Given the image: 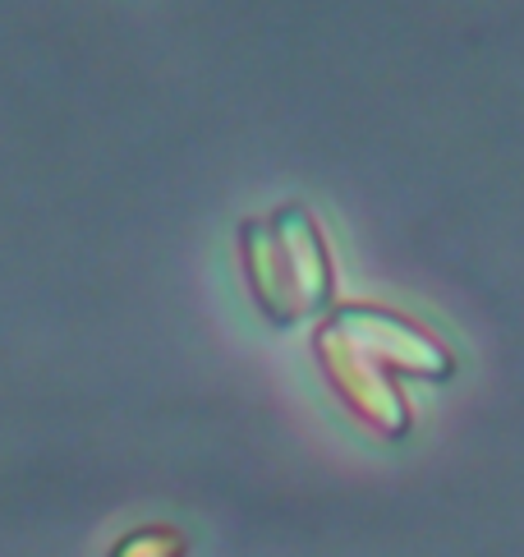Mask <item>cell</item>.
Instances as JSON below:
<instances>
[{
    "label": "cell",
    "instance_id": "obj_2",
    "mask_svg": "<svg viewBox=\"0 0 524 557\" xmlns=\"http://www.w3.org/2000/svg\"><path fill=\"white\" fill-rule=\"evenodd\" d=\"M313 350H317L322 373L332 377L336 396L373 433H387V437H406L410 433V401H406V392L396 387V377L382 369L369 350H359L346 332L327 323V318H322L317 332H313Z\"/></svg>",
    "mask_w": 524,
    "mask_h": 557
},
{
    "label": "cell",
    "instance_id": "obj_3",
    "mask_svg": "<svg viewBox=\"0 0 524 557\" xmlns=\"http://www.w3.org/2000/svg\"><path fill=\"white\" fill-rule=\"evenodd\" d=\"M327 323L340 327L359 350H369L382 369H406L419 377H447L456 369L451 350L437 342L428 327H419L414 318L382 309V305H336Z\"/></svg>",
    "mask_w": 524,
    "mask_h": 557
},
{
    "label": "cell",
    "instance_id": "obj_4",
    "mask_svg": "<svg viewBox=\"0 0 524 557\" xmlns=\"http://www.w3.org/2000/svg\"><path fill=\"white\" fill-rule=\"evenodd\" d=\"M189 540L171 525H138L111 548V557H185Z\"/></svg>",
    "mask_w": 524,
    "mask_h": 557
},
{
    "label": "cell",
    "instance_id": "obj_1",
    "mask_svg": "<svg viewBox=\"0 0 524 557\" xmlns=\"http://www.w3.org/2000/svg\"><path fill=\"white\" fill-rule=\"evenodd\" d=\"M239 258L253 300L272 323H299L322 313L336 295V263L317 216L304 203H286L272 216H249L239 226Z\"/></svg>",
    "mask_w": 524,
    "mask_h": 557
}]
</instances>
